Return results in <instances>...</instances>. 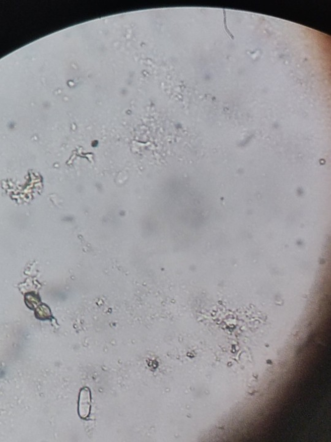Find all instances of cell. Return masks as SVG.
<instances>
[{"mask_svg":"<svg viewBox=\"0 0 331 442\" xmlns=\"http://www.w3.org/2000/svg\"><path fill=\"white\" fill-rule=\"evenodd\" d=\"M91 395L88 388L82 389L79 399V414L82 418L89 417L90 412Z\"/></svg>","mask_w":331,"mask_h":442,"instance_id":"6da1fadb","label":"cell"}]
</instances>
